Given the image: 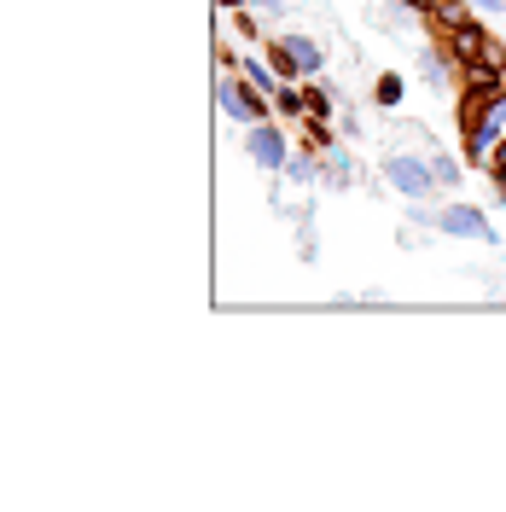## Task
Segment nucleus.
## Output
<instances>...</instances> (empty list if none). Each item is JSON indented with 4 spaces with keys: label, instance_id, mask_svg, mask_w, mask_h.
<instances>
[{
    "label": "nucleus",
    "instance_id": "obj_1",
    "mask_svg": "<svg viewBox=\"0 0 506 512\" xmlns=\"http://www.w3.org/2000/svg\"><path fill=\"white\" fill-rule=\"evenodd\" d=\"M216 105H222L227 123H245V128L274 117V99L262 94L245 70H222V82H216Z\"/></svg>",
    "mask_w": 506,
    "mask_h": 512
},
{
    "label": "nucleus",
    "instance_id": "obj_2",
    "mask_svg": "<svg viewBox=\"0 0 506 512\" xmlns=\"http://www.w3.org/2000/svg\"><path fill=\"white\" fill-rule=\"evenodd\" d=\"M379 169H384V187L396 192L402 204H419V198H431V192L443 187L431 158H419V152H384Z\"/></svg>",
    "mask_w": 506,
    "mask_h": 512
},
{
    "label": "nucleus",
    "instance_id": "obj_3",
    "mask_svg": "<svg viewBox=\"0 0 506 512\" xmlns=\"http://www.w3.org/2000/svg\"><path fill=\"white\" fill-rule=\"evenodd\" d=\"M291 152H297V140L280 128V117H268V123H251V134H245V158L256 163V169H268V175H280L285 163H291Z\"/></svg>",
    "mask_w": 506,
    "mask_h": 512
},
{
    "label": "nucleus",
    "instance_id": "obj_4",
    "mask_svg": "<svg viewBox=\"0 0 506 512\" xmlns=\"http://www.w3.org/2000/svg\"><path fill=\"white\" fill-rule=\"evenodd\" d=\"M443 47H448V53H454V59H460V70H466V64H489V59H506V53H501V41H495V35L483 30L477 18H460V24H454V30L443 35Z\"/></svg>",
    "mask_w": 506,
    "mask_h": 512
},
{
    "label": "nucleus",
    "instance_id": "obj_5",
    "mask_svg": "<svg viewBox=\"0 0 506 512\" xmlns=\"http://www.w3.org/2000/svg\"><path fill=\"white\" fill-rule=\"evenodd\" d=\"M437 233H443V239H483V245L501 239L495 222H489L477 204H443V210H437Z\"/></svg>",
    "mask_w": 506,
    "mask_h": 512
},
{
    "label": "nucleus",
    "instance_id": "obj_6",
    "mask_svg": "<svg viewBox=\"0 0 506 512\" xmlns=\"http://www.w3.org/2000/svg\"><path fill=\"white\" fill-rule=\"evenodd\" d=\"M268 47L291 53V64H297V76H303V82H309V76H320V64H326V53H320L315 35H297V30H291V35H274Z\"/></svg>",
    "mask_w": 506,
    "mask_h": 512
},
{
    "label": "nucleus",
    "instance_id": "obj_7",
    "mask_svg": "<svg viewBox=\"0 0 506 512\" xmlns=\"http://www.w3.org/2000/svg\"><path fill=\"white\" fill-rule=\"evenodd\" d=\"M454 76H460V59L448 53L443 41L419 53V82H425V88H437V94H443V88H448V82H454Z\"/></svg>",
    "mask_w": 506,
    "mask_h": 512
},
{
    "label": "nucleus",
    "instance_id": "obj_8",
    "mask_svg": "<svg viewBox=\"0 0 506 512\" xmlns=\"http://www.w3.org/2000/svg\"><path fill=\"white\" fill-rule=\"evenodd\" d=\"M355 181H361V163L344 146H326L320 152V187H355Z\"/></svg>",
    "mask_w": 506,
    "mask_h": 512
},
{
    "label": "nucleus",
    "instance_id": "obj_9",
    "mask_svg": "<svg viewBox=\"0 0 506 512\" xmlns=\"http://www.w3.org/2000/svg\"><path fill=\"white\" fill-rule=\"evenodd\" d=\"M280 175L291 181V187H315V181H320V152H315V146H297Z\"/></svg>",
    "mask_w": 506,
    "mask_h": 512
},
{
    "label": "nucleus",
    "instance_id": "obj_10",
    "mask_svg": "<svg viewBox=\"0 0 506 512\" xmlns=\"http://www.w3.org/2000/svg\"><path fill=\"white\" fill-rule=\"evenodd\" d=\"M239 70H245V76H251V82H256L268 99L280 94V70L268 64V53H239Z\"/></svg>",
    "mask_w": 506,
    "mask_h": 512
},
{
    "label": "nucleus",
    "instance_id": "obj_11",
    "mask_svg": "<svg viewBox=\"0 0 506 512\" xmlns=\"http://www.w3.org/2000/svg\"><path fill=\"white\" fill-rule=\"evenodd\" d=\"M274 117H280V123H303V117H309V105H303V88H297V82H280V94H274Z\"/></svg>",
    "mask_w": 506,
    "mask_h": 512
},
{
    "label": "nucleus",
    "instance_id": "obj_12",
    "mask_svg": "<svg viewBox=\"0 0 506 512\" xmlns=\"http://www.w3.org/2000/svg\"><path fill=\"white\" fill-rule=\"evenodd\" d=\"M373 99H379L384 111H396V105L408 99V76H396V70H384L379 82H373Z\"/></svg>",
    "mask_w": 506,
    "mask_h": 512
},
{
    "label": "nucleus",
    "instance_id": "obj_13",
    "mask_svg": "<svg viewBox=\"0 0 506 512\" xmlns=\"http://www.w3.org/2000/svg\"><path fill=\"white\" fill-rule=\"evenodd\" d=\"M297 88H303V105H309V117H332V88H326V82H315V76H309V82H297Z\"/></svg>",
    "mask_w": 506,
    "mask_h": 512
},
{
    "label": "nucleus",
    "instance_id": "obj_14",
    "mask_svg": "<svg viewBox=\"0 0 506 512\" xmlns=\"http://www.w3.org/2000/svg\"><path fill=\"white\" fill-rule=\"evenodd\" d=\"M431 169H437V181L454 192L460 187V175H466V158H454V152H431Z\"/></svg>",
    "mask_w": 506,
    "mask_h": 512
},
{
    "label": "nucleus",
    "instance_id": "obj_15",
    "mask_svg": "<svg viewBox=\"0 0 506 512\" xmlns=\"http://www.w3.org/2000/svg\"><path fill=\"white\" fill-rule=\"evenodd\" d=\"M303 146H315V152H326V146H332V128H326V117H303Z\"/></svg>",
    "mask_w": 506,
    "mask_h": 512
},
{
    "label": "nucleus",
    "instance_id": "obj_16",
    "mask_svg": "<svg viewBox=\"0 0 506 512\" xmlns=\"http://www.w3.org/2000/svg\"><path fill=\"white\" fill-rule=\"evenodd\" d=\"M297 256H303V262H315V216H309V210H303V222H297Z\"/></svg>",
    "mask_w": 506,
    "mask_h": 512
},
{
    "label": "nucleus",
    "instance_id": "obj_17",
    "mask_svg": "<svg viewBox=\"0 0 506 512\" xmlns=\"http://www.w3.org/2000/svg\"><path fill=\"white\" fill-rule=\"evenodd\" d=\"M396 6H402V12H413V18H431L443 0H396Z\"/></svg>",
    "mask_w": 506,
    "mask_h": 512
},
{
    "label": "nucleus",
    "instance_id": "obj_18",
    "mask_svg": "<svg viewBox=\"0 0 506 512\" xmlns=\"http://www.w3.org/2000/svg\"><path fill=\"white\" fill-rule=\"evenodd\" d=\"M251 12H256V18H280L285 0H251Z\"/></svg>",
    "mask_w": 506,
    "mask_h": 512
},
{
    "label": "nucleus",
    "instance_id": "obj_19",
    "mask_svg": "<svg viewBox=\"0 0 506 512\" xmlns=\"http://www.w3.org/2000/svg\"><path fill=\"white\" fill-rule=\"evenodd\" d=\"M489 169H495V181H506V140L489 152Z\"/></svg>",
    "mask_w": 506,
    "mask_h": 512
},
{
    "label": "nucleus",
    "instance_id": "obj_20",
    "mask_svg": "<svg viewBox=\"0 0 506 512\" xmlns=\"http://www.w3.org/2000/svg\"><path fill=\"white\" fill-rule=\"evenodd\" d=\"M466 6H477V12H506V0H466Z\"/></svg>",
    "mask_w": 506,
    "mask_h": 512
},
{
    "label": "nucleus",
    "instance_id": "obj_21",
    "mask_svg": "<svg viewBox=\"0 0 506 512\" xmlns=\"http://www.w3.org/2000/svg\"><path fill=\"white\" fill-rule=\"evenodd\" d=\"M216 6H233V12H245V6H251V0H216Z\"/></svg>",
    "mask_w": 506,
    "mask_h": 512
}]
</instances>
